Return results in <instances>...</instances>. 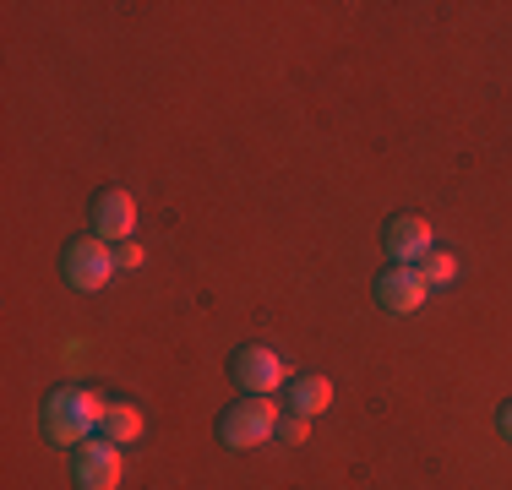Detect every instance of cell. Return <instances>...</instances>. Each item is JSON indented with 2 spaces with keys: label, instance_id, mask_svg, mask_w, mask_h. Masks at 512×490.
<instances>
[{
  "label": "cell",
  "instance_id": "obj_1",
  "mask_svg": "<svg viewBox=\"0 0 512 490\" xmlns=\"http://www.w3.org/2000/svg\"><path fill=\"white\" fill-rule=\"evenodd\" d=\"M104 409H109V398H99L93 387H55L39 409V431L55 447H82L104 425Z\"/></svg>",
  "mask_w": 512,
  "mask_h": 490
},
{
  "label": "cell",
  "instance_id": "obj_2",
  "mask_svg": "<svg viewBox=\"0 0 512 490\" xmlns=\"http://www.w3.org/2000/svg\"><path fill=\"white\" fill-rule=\"evenodd\" d=\"M278 403H267V398H246V403H229L224 409V420H218V441H224L229 452H251V447H262V441H273L278 436Z\"/></svg>",
  "mask_w": 512,
  "mask_h": 490
},
{
  "label": "cell",
  "instance_id": "obj_3",
  "mask_svg": "<svg viewBox=\"0 0 512 490\" xmlns=\"http://www.w3.org/2000/svg\"><path fill=\"white\" fill-rule=\"evenodd\" d=\"M60 267H66V284H71V289H82V294L104 289L109 278L120 273V267H115V245L99 240V235L71 240V245H66V256H60Z\"/></svg>",
  "mask_w": 512,
  "mask_h": 490
},
{
  "label": "cell",
  "instance_id": "obj_4",
  "mask_svg": "<svg viewBox=\"0 0 512 490\" xmlns=\"http://www.w3.org/2000/svg\"><path fill=\"white\" fill-rule=\"evenodd\" d=\"M229 371H235V382L246 398H273L278 387H289V365L278 349H267V343H246V349L229 360Z\"/></svg>",
  "mask_w": 512,
  "mask_h": 490
},
{
  "label": "cell",
  "instance_id": "obj_5",
  "mask_svg": "<svg viewBox=\"0 0 512 490\" xmlns=\"http://www.w3.org/2000/svg\"><path fill=\"white\" fill-rule=\"evenodd\" d=\"M120 447L115 441H82V447H71V480L77 490H120Z\"/></svg>",
  "mask_w": 512,
  "mask_h": 490
},
{
  "label": "cell",
  "instance_id": "obj_6",
  "mask_svg": "<svg viewBox=\"0 0 512 490\" xmlns=\"http://www.w3.org/2000/svg\"><path fill=\"white\" fill-rule=\"evenodd\" d=\"M436 229L425 224L420 213H398V218H387V229H382V245H387V256H393V267H414V262H425V256L436 251Z\"/></svg>",
  "mask_w": 512,
  "mask_h": 490
},
{
  "label": "cell",
  "instance_id": "obj_7",
  "mask_svg": "<svg viewBox=\"0 0 512 490\" xmlns=\"http://www.w3.org/2000/svg\"><path fill=\"white\" fill-rule=\"evenodd\" d=\"M425 278L420 267H387V273H376V305H382L387 316H414L425 305Z\"/></svg>",
  "mask_w": 512,
  "mask_h": 490
},
{
  "label": "cell",
  "instance_id": "obj_8",
  "mask_svg": "<svg viewBox=\"0 0 512 490\" xmlns=\"http://www.w3.org/2000/svg\"><path fill=\"white\" fill-rule=\"evenodd\" d=\"M88 224H93V235L109 240V245L131 240V229H137V202H131V191H120V186L99 191V196H93Z\"/></svg>",
  "mask_w": 512,
  "mask_h": 490
},
{
  "label": "cell",
  "instance_id": "obj_9",
  "mask_svg": "<svg viewBox=\"0 0 512 490\" xmlns=\"http://www.w3.org/2000/svg\"><path fill=\"white\" fill-rule=\"evenodd\" d=\"M284 392H289V414H306V420L333 403V382H327V376H295Z\"/></svg>",
  "mask_w": 512,
  "mask_h": 490
},
{
  "label": "cell",
  "instance_id": "obj_10",
  "mask_svg": "<svg viewBox=\"0 0 512 490\" xmlns=\"http://www.w3.org/2000/svg\"><path fill=\"white\" fill-rule=\"evenodd\" d=\"M99 436H104V441H115V447H131V441L142 436V409H137V403H109Z\"/></svg>",
  "mask_w": 512,
  "mask_h": 490
},
{
  "label": "cell",
  "instance_id": "obj_11",
  "mask_svg": "<svg viewBox=\"0 0 512 490\" xmlns=\"http://www.w3.org/2000/svg\"><path fill=\"white\" fill-rule=\"evenodd\" d=\"M420 278H425V289H447L458 278V256L453 251H431L420 262Z\"/></svg>",
  "mask_w": 512,
  "mask_h": 490
},
{
  "label": "cell",
  "instance_id": "obj_12",
  "mask_svg": "<svg viewBox=\"0 0 512 490\" xmlns=\"http://www.w3.org/2000/svg\"><path fill=\"white\" fill-rule=\"evenodd\" d=\"M306 436H311V420H306V414H284V420H278V441H284V447H300Z\"/></svg>",
  "mask_w": 512,
  "mask_h": 490
},
{
  "label": "cell",
  "instance_id": "obj_13",
  "mask_svg": "<svg viewBox=\"0 0 512 490\" xmlns=\"http://www.w3.org/2000/svg\"><path fill=\"white\" fill-rule=\"evenodd\" d=\"M115 267H126V273H131V267H142V245L137 240H120L115 245Z\"/></svg>",
  "mask_w": 512,
  "mask_h": 490
},
{
  "label": "cell",
  "instance_id": "obj_14",
  "mask_svg": "<svg viewBox=\"0 0 512 490\" xmlns=\"http://www.w3.org/2000/svg\"><path fill=\"white\" fill-rule=\"evenodd\" d=\"M496 431L512 436V403H502V414H496Z\"/></svg>",
  "mask_w": 512,
  "mask_h": 490
}]
</instances>
